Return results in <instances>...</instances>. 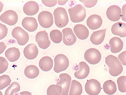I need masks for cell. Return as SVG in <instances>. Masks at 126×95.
Masks as SVG:
<instances>
[{
    "label": "cell",
    "mask_w": 126,
    "mask_h": 95,
    "mask_svg": "<svg viewBox=\"0 0 126 95\" xmlns=\"http://www.w3.org/2000/svg\"><path fill=\"white\" fill-rule=\"evenodd\" d=\"M110 50L113 53H119L123 49L124 43L119 37H115L112 38L109 42Z\"/></svg>",
    "instance_id": "cell-21"
},
{
    "label": "cell",
    "mask_w": 126,
    "mask_h": 95,
    "mask_svg": "<svg viewBox=\"0 0 126 95\" xmlns=\"http://www.w3.org/2000/svg\"><path fill=\"white\" fill-rule=\"evenodd\" d=\"M121 8L116 5L110 6L106 11V15L110 21L115 22L119 21L121 17Z\"/></svg>",
    "instance_id": "cell-12"
},
{
    "label": "cell",
    "mask_w": 126,
    "mask_h": 95,
    "mask_svg": "<svg viewBox=\"0 0 126 95\" xmlns=\"http://www.w3.org/2000/svg\"><path fill=\"white\" fill-rule=\"evenodd\" d=\"M126 51H123L120 54L118 57V58L122 62V64L125 66H126Z\"/></svg>",
    "instance_id": "cell-37"
},
{
    "label": "cell",
    "mask_w": 126,
    "mask_h": 95,
    "mask_svg": "<svg viewBox=\"0 0 126 95\" xmlns=\"http://www.w3.org/2000/svg\"><path fill=\"white\" fill-rule=\"evenodd\" d=\"M0 95H3L2 92L0 91Z\"/></svg>",
    "instance_id": "cell-43"
},
{
    "label": "cell",
    "mask_w": 126,
    "mask_h": 95,
    "mask_svg": "<svg viewBox=\"0 0 126 95\" xmlns=\"http://www.w3.org/2000/svg\"><path fill=\"white\" fill-rule=\"evenodd\" d=\"M18 19L17 13L12 10L6 11L0 17V20L1 21L11 26H13L17 23Z\"/></svg>",
    "instance_id": "cell-9"
},
{
    "label": "cell",
    "mask_w": 126,
    "mask_h": 95,
    "mask_svg": "<svg viewBox=\"0 0 126 95\" xmlns=\"http://www.w3.org/2000/svg\"><path fill=\"white\" fill-rule=\"evenodd\" d=\"M61 87L58 85H53L50 86L47 90V95H61L62 93Z\"/></svg>",
    "instance_id": "cell-30"
},
{
    "label": "cell",
    "mask_w": 126,
    "mask_h": 95,
    "mask_svg": "<svg viewBox=\"0 0 126 95\" xmlns=\"http://www.w3.org/2000/svg\"><path fill=\"white\" fill-rule=\"evenodd\" d=\"M12 35L16 39L18 44L21 46L26 45L29 40V34L20 27L15 28L12 31Z\"/></svg>",
    "instance_id": "cell-5"
},
{
    "label": "cell",
    "mask_w": 126,
    "mask_h": 95,
    "mask_svg": "<svg viewBox=\"0 0 126 95\" xmlns=\"http://www.w3.org/2000/svg\"><path fill=\"white\" fill-rule=\"evenodd\" d=\"M58 1V4L59 5H63L65 4L67 2L68 0L67 1Z\"/></svg>",
    "instance_id": "cell-41"
},
{
    "label": "cell",
    "mask_w": 126,
    "mask_h": 95,
    "mask_svg": "<svg viewBox=\"0 0 126 95\" xmlns=\"http://www.w3.org/2000/svg\"><path fill=\"white\" fill-rule=\"evenodd\" d=\"M42 3L47 7H53L56 5L57 3V0H42Z\"/></svg>",
    "instance_id": "cell-36"
},
{
    "label": "cell",
    "mask_w": 126,
    "mask_h": 95,
    "mask_svg": "<svg viewBox=\"0 0 126 95\" xmlns=\"http://www.w3.org/2000/svg\"><path fill=\"white\" fill-rule=\"evenodd\" d=\"M55 72L58 73L64 71L68 68L69 65V59L65 55L59 54L54 59Z\"/></svg>",
    "instance_id": "cell-4"
},
{
    "label": "cell",
    "mask_w": 126,
    "mask_h": 95,
    "mask_svg": "<svg viewBox=\"0 0 126 95\" xmlns=\"http://www.w3.org/2000/svg\"><path fill=\"white\" fill-rule=\"evenodd\" d=\"M63 34V41L67 46H71L77 41V38L72 29L70 28H66L62 30Z\"/></svg>",
    "instance_id": "cell-13"
},
{
    "label": "cell",
    "mask_w": 126,
    "mask_h": 95,
    "mask_svg": "<svg viewBox=\"0 0 126 95\" xmlns=\"http://www.w3.org/2000/svg\"><path fill=\"white\" fill-rule=\"evenodd\" d=\"M87 25L92 30H96L99 28L102 23V20L100 16L93 14L90 16L86 22Z\"/></svg>",
    "instance_id": "cell-14"
},
{
    "label": "cell",
    "mask_w": 126,
    "mask_h": 95,
    "mask_svg": "<svg viewBox=\"0 0 126 95\" xmlns=\"http://www.w3.org/2000/svg\"><path fill=\"white\" fill-rule=\"evenodd\" d=\"M59 78L60 80L56 85L61 87V95H68L72 80L69 74L66 73L61 74Z\"/></svg>",
    "instance_id": "cell-10"
},
{
    "label": "cell",
    "mask_w": 126,
    "mask_h": 95,
    "mask_svg": "<svg viewBox=\"0 0 126 95\" xmlns=\"http://www.w3.org/2000/svg\"><path fill=\"white\" fill-rule=\"evenodd\" d=\"M105 63L109 67V73L112 76H117L123 72V67L121 63L114 55H108L105 58Z\"/></svg>",
    "instance_id": "cell-1"
},
{
    "label": "cell",
    "mask_w": 126,
    "mask_h": 95,
    "mask_svg": "<svg viewBox=\"0 0 126 95\" xmlns=\"http://www.w3.org/2000/svg\"><path fill=\"white\" fill-rule=\"evenodd\" d=\"M79 68L75 72L74 76L79 79H83L87 77L90 72V69L86 62H81L79 63Z\"/></svg>",
    "instance_id": "cell-17"
},
{
    "label": "cell",
    "mask_w": 126,
    "mask_h": 95,
    "mask_svg": "<svg viewBox=\"0 0 126 95\" xmlns=\"http://www.w3.org/2000/svg\"><path fill=\"white\" fill-rule=\"evenodd\" d=\"M106 30V29L94 32L90 37L91 42L94 45L101 44L104 40Z\"/></svg>",
    "instance_id": "cell-22"
},
{
    "label": "cell",
    "mask_w": 126,
    "mask_h": 95,
    "mask_svg": "<svg viewBox=\"0 0 126 95\" xmlns=\"http://www.w3.org/2000/svg\"><path fill=\"white\" fill-rule=\"evenodd\" d=\"M73 30L77 38L81 40H84L89 37V30L87 28L83 25H76L74 28Z\"/></svg>",
    "instance_id": "cell-19"
},
{
    "label": "cell",
    "mask_w": 126,
    "mask_h": 95,
    "mask_svg": "<svg viewBox=\"0 0 126 95\" xmlns=\"http://www.w3.org/2000/svg\"><path fill=\"white\" fill-rule=\"evenodd\" d=\"M5 55L8 60L11 62H14L18 60L20 55L19 49L13 47L8 49L6 51Z\"/></svg>",
    "instance_id": "cell-23"
},
{
    "label": "cell",
    "mask_w": 126,
    "mask_h": 95,
    "mask_svg": "<svg viewBox=\"0 0 126 95\" xmlns=\"http://www.w3.org/2000/svg\"><path fill=\"white\" fill-rule=\"evenodd\" d=\"M38 20L40 25L45 28H49L52 26L54 23L52 14L47 11L41 12L38 15Z\"/></svg>",
    "instance_id": "cell-7"
},
{
    "label": "cell",
    "mask_w": 126,
    "mask_h": 95,
    "mask_svg": "<svg viewBox=\"0 0 126 95\" xmlns=\"http://www.w3.org/2000/svg\"><path fill=\"white\" fill-rule=\"evenodd\" d=\"M24 56L29 60H33L36 58L38 53V50L37 45L31 43L26 46L24 49Z\"/></svg>",
    "instance_id": "cell-16"
},
{
    "label": "cell",
    "mask_w": 126,
    "mask_h": 95,
    "mask_svg": "<svg viewBox=\"0 0 126 95\" xmlns=\"http://www.w3.org/2000/svg\"><path fill=\"white\" fill-rule=\"evenodd\" d=\"M8 33V29L4 25L0 23V40L6 36Z\"/></svg>",
    "instance_id": "cell-34"
},
{
    "label": "cell",
    "mask_w": 126,
    "mask_h": 95,
    "mask_svg": "<svg viewBox=\"0 0 126 95\" xmlns=\"http://www.w3.org/2000/svg\"><path fill=\"white\" fill-rule=\"evenodd\" d=\"M20 86L16 82H14L6 89L5 95H14V93H17L20 90Z\"/></svg>",
    "instance_id": "cell-29"
},
{
    "label": "cell",
    "mask_w": 126,
    "mask_h": 95,
    "mask_svg": "<svg viewBox=\"0 0 126 95\" xmlns=\"http://www.w3.org/2000/svg\"><path fill=\"white\" fill-rule=\"evenodd\" d=\"M126 77L125 76L120 77L117 79L118 89L121 93H124L126 92Z\"/></svg>",
    "instance_id": "cell-32"
},
{
    "label": "cell",
    "mask_w": 126,
    "mask_h": 95,
    "mask_svg": "<svg viewBox=\"0 0 126 95\" xmlns=\"http://www.w3.org/2000/svg\"><path fill=\"white\" fill-rule=\"evenodd\" d=\"M50 36L51 40L54 43H60L62 41V34L60 31L58 30H54L51 31Z\"/></svg>",
    "instance_id": "cell-28"
},
{
    "label": "cell",
    "mask_w": 126,
    "mask_h": 95,
    "mask_svg": "<svg viewBox=\"0 0 126 95\" xmlns=\"http://www.w3.org/2000/svg\"><path fill=\"white\" fill-rule=\"evenodd\" d=\"M39 73L38 67L34 65H30L26 67L24 71V74L28 78L33 79L37 77Z\"/></svg>",
    "instance_id": "cell-25"
},
{
    "label": "cell",
    "mask_w": 126,
    "mask_h": 95,
    "mask_svg": "<svg viewBox=\"0 0 126 95\" xmlns=\"http://www.w3.org/2000/svg\"><path fill=\"white\" fill-rule=\"evenodd\" d=\"M122 10H123V13H122V15H121L122 19L125 22H126V4L124 5L122 8Z\"/></svg>",
    "instance_id": "cell-39"
},
{
    "label": "cell",
    "mask_w": 126,
    "mask_h": 95,
    "mask_svg": "<svg viewBox=\"0 0 126 95\" xmlns=\"http://www.w3.org/2000/svg\"><path fill=\"white\" fill-rule=\"evenodd\" d=\"M9 63L5 58L0 57V74L5 72L8 67Z\"/></svg>",
    "instance_id": "cell-33"
},
{
    "label": "cell",
    "mask_w": 126,
    "mask_h": 95,
    "mask_svg": "<svg viewBox=\"0 0 126 95\" xmlns=\"http://www.w3.org/2000/svg\"><path fill=\"white\" fill-rule=\"evenodd\" d=\"M39 10L38 4L34 1H30L26 2L24 6V12L28 16H33L36 14Z\"/></svg>",
    "instance_id": "cell-18"
},
{
    "label": "cell",
    "mask_w": 126,
    "mask_h": 95,
    "mask_svg": "<svg viewBox=\"0 0 126 95\" xmlns=\"http://www.w3.org/2000/svg\"><path fill=\"white\" fill-rule=\"evenodd\" d=\"M53 14L55 24L57 27L62 28L68 24V17L64 8L61 7L57 8L54 11Z\"/></svg>",
    "instance_id": "cell-3"
},
{
    "label": "cell",
    "mask_w": 126,
    "mask_h": 95,
    "mask_svg": "<svg viewBox=\"0 0 126 95\" xmlns=\"http://www.w3.org/2000/svg\"><path fill=\"white\" fill-rule=\"evenodd\" d=\"M83 4V5L87 8H91L95 6L97 0L88 1V0H80Z\"/></svg>",
    "instance_id": "cell-35"
},
{
    "label": "cell",
    "mask_w": 126,
    "mask_h": 95,
    "mask_svg": "<svg viewBox=\"0 0 126 95\" xmlns=\"http://www.w3.org/2000/svg\"><path fill=\"white\" fill-rule=\"evenodd\" d=\"M112 33L121 37L126 36V24L125 23L118 22L113 25L111 28Z\"/></svg>",
    "instance_id": "cell-20"
},
{
    "label": "cell",
    "mask_w": 126,
    "mask_h": 95,
    "mask_svg": "<svg viewBox=\"0 0 126 95\" xmlns=\"http://www.w3.org/2000/svg\"><path fill=\"white\" fill-rule=\"evenodd\" d=\"M71 21L74 23H80L84 21L86 16L84 7L79 4L68 9Z\"/></svg>",
    "instance_id": "cell-2"
},
{
    "label": "cell",
    "mask_w": 126,
    "mask_h": 95,
    "mask_svg": "<svg viewBox=\"0 0 126 95\" xmlns=\"http://www.w3.org/2000/svg\"><path fill=\"white\" fill-rule=\"evenodd\" d=\"M11 81L9 75L4 74L0 76V90H2L8 86Z\"/></svg>",
    "instance_id": "cell-31"
},
{
    "label": "cell",
    "mask_w": 126,
    "mask_h": 95,
    "mask_svg": "<svg viewBox=\"0 0 126 95\" xmlns=\"http://www.w3.org/2000/svg\"><path fill=\"white\" fill-rule=\"evenodd\" d=\"M82 92V87L80 83L75 80H72L69 95H80Z\"/></svg>",
    "instance_id": "cell-27"
},
{
    "label": "cell",
    "mask_w": 126,
    "mask_h": 95,
    "mask_svg": "<svg viewBox=\"0 0 126 95\" xmlns=\"http://www.w3.org/2000/svg\"><path fill=\"white\" fill-rule=\"evenodd\" d=\"M23 27L30 32H33L37 29L38 24L36 19L33 17H26L22 23Z\"/></svg>",
    "instance_id": "cell-15"
},
{
    "label": "cell",
    "mask_w": 126,
    "mask_h": 95,
    "mask_svg": "<svg viewBox=\"0 0 126 95\" xmlns=\"http://www.w3.org/2000/svg\"><path fill=\"white\" fill-rule=\"evenodd\" d=\"M7 47L5 43L3 42H0V54L2 53Z\"/></svg>",
    "instance_id": "cell-38"
},
{
    "label": "cell",
    "mask_w": 126,
    "mask_h": 95,
    "mask_svg": "<svg viewBox=\"0 0 126 95\" xmlns=\"http://www.w3.org/2000/svg\"><path fill=\"white\" fill-rule=\"evenodd\" d=\"M85 90L89 95H98L101 90L100 83L95 79H90L86 83Z\"/></svg>",
    "instance_id": "cell-8"
},
{
    "label": "cell",
    "mask_w": 126,
    "mask_h": 95,
    "mask_svg": "<svg viewBox=\"0 0 126 95\" xmlns=\"http://www.w3.org/2000/svg\"><path fill=\"white\" fill-rule=\"evenodd\" d=\"M3 5V4L0 1V13L2 11Z\"/></svg>",
    "instance_id": "cell-42"
},
{
    "label": "cell",
    "mask_w": 126,
    "mask_h": 95,
    "mask_svg": "<svg viewBox=\"0 0 126 95\" xmlns=\"http://www.w3.org/2000/svg\"><path fill=\"white\" fill-rule=\"evenodd\" d=\"M20 95H32L30 92L27 91L22 92L20 93Z\"/></svg>",
    "instance_id": "cell-40"
},
{
    "label": "cell",
    "mask_w": 126,
    "mask_h": 95,
    "mask_svg": "<svg viewBox=\"0 0 126 95\" xmlns=\"http://www.w3.org/2000/svg\"><path fill=\"white\" fill-rule=\"evenodd\" d=\"M39 66L41 69L45 72L51 70L53 66L52 59L49 57L46 56L42 58L39 62Z\"/></svg>",
    "instance_id": "cell-24"
},
{
    "label": "cell",
    "mask_w": 126,
    "mask_h": 95,
    "mask_svg": "<svg viewBox=\"0 0 126 95\" xmlns=\"http://www.w3.org/2000/svg\"><path fill=\"white\" fill-rule=\"evenodd\" d=\"M35 41L39 47L44 49L48 48L51 44L48 33L46 30L39 31L37 33L35 36Z\"/></svg>",
    "instance_id": "cell-11"
},
{
    "label": "cell",
    "mask_w": 126,
    "mask_h": 95,
    "mask_svg": "<svg viewBox=\"0 0 126 95\" xmlns=\"http://www.w3.org/2000/svg\"><path fill=\"white\" fill-rule=\"evenodd\" d=\"M104 92L106 94L111 95L116 92L117 87L115 82L111 80H108L104 83L103 87Z\"/></svg>",
    "instance_id": "cell-26"
},
{
    "label": "cell",
    "mask_w": 126,
    "mask_h": 95,
    "mask_svg": "<svg viewBox=\"0 0 126 95\" xmlns=\"http://www.w3.org/2000/svg\"><path fill=\"white\" fill-rule=\"evenodd\" d=\"M85 60L89 64L95 65L100 61L101 55L99 51L94 48H91L87 50L84 54Z\"/></svg>",
    "instance_id": "cell-6"
}]
</instances>
